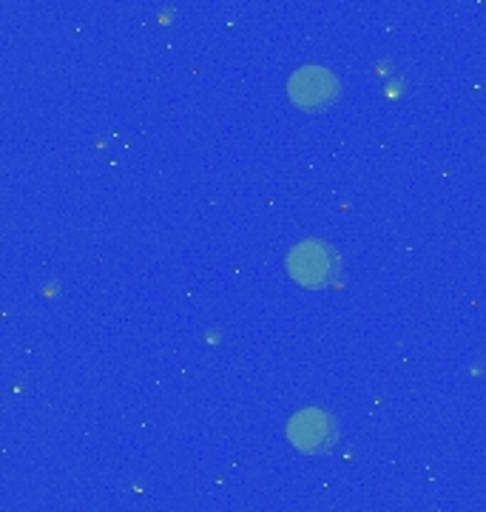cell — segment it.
<instances>
[{"mask_svg":"<svg viewBox=\"0 0 486 512\" xmlns=\"http://www.w3.org/2000/svg\"><path fill=\"white\" fill-rule=\"evenodd\" d=\"M339 80L324 66H302L290 74L288 94L290 100L305 111H322L336 103L339 97Z\"/></svg>","mask_w":486,"mask_h":512,"instance_id":"1","label":"cell"},{"mask_svg":"<svg viewBox=\"0 0 486 512\" xmlns=\"http://www.w3.org/2000/svg\"><path fill=\"white\" fill-rule=\"evenodd\" d=\"M288 271L299 285L322 288L324 282H330V276L336 271V256H333V251L324 242L305 239V242L290 248Z\"/></svg>","mask_w":486,"mask_h":512,"instance_id":"2","label":"cell"},{"mask_svg":"<svg viewBox=\"0 0 486 512\" xmlns=\"http://www.w3.org/2000/svg\"><path fill=\"white\" fill-rule=\"evenodd\" d=\"M336 436H339L336 421L319 407H305L288 421V439L302 453H324L333 447Z\"/></svg>","mask_w":486,"mask_h":512,"instance_id":"3","label":"cell"}]
</instances>
